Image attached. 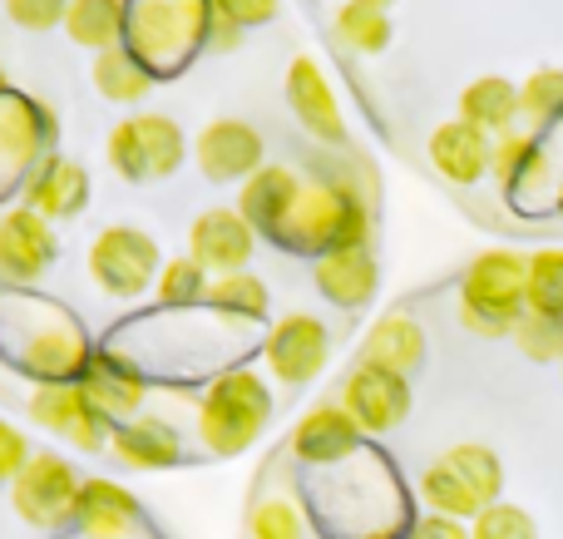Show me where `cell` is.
<instances>
[{
  "instance_id": "obj_33",
  "label": "cell",
  "mask_w": 563,
  "mask_h": 539,
  "mask_svg": "<svg viewBox=\"0 0 563 539\" xmlns=\"http://www.w3.org/2000/svg\"><path fill=\"white\" fill-rule=\"evenodd\" d=\"M519 119L529 124V134H544V129L563 124V69L544 65L519 85Z\"/></svg>"
},
{
  "instance_id": "obj_16",
  "label": "cell",
  "mask_w": 563,
  "mask_h": 539,
  "mask_svg": "<svg viewBox=\"0 0 563 539\" xmlns=\"http://www.w3.org/2000/svg\"><path fill=\"white\" fill-rule=\"evenodd\" d=\"M291 455L311 471H331V465H346L351 455L366 451V436L361 426L346 416L341 402H327V406H311L297 426H291Z\"/></svg>"
},
{
  "instance_id": "obj_5",
  "label": "cell",
  "mask_w": 563,
  "mask_h": 539,
  "mask_svg": "<svg viewBox=\"0 0 563 539\" xmlns=\"http://www.w3.org/2000/svg\"><path fill=\"white\" fill-rule=\"evenodd\" d=\"M104 158L124 184H164L184 168L188 158V134L178 129V119L154 114V109H134L129 119H119L104 139Z\"/></svg>"
},
{
  "instance_id": "obj_40",
  "label": "cell",
  "mask_w": 563,
  "mask_h": 539,
  "mask_svg": "<svg viewBox=\"0 0 563 539\" xmlns=\"http://www.w3.org/2000/svg\"><path fill=\"white\" fill-rule=\"evenodd\" d=\"M30 455H35L30 451V436L0 416V485H15V475L30 465Z\"/></svg>"
},
{
  "instance_id": "obj_2",
  "label": "cell",
  "mask_w": 563,
  "mask_h": 539,
  "mask_svg": "<svg viewBox=\"0 0 563 539\" xmlns=\"http://www.w3.org/2000/svg\"><path fill=\"white\" fill-rule=\"evenodd\" d=\"M267 421H273V386L253 366L218 372L213 386L203 392V402H198V441L213 455H223V461L253 451L263 441Z\"/></svg>"
},
{
  "instance_id": "obj_34",
  "label": "cell",
  "mask_w": 563,
  "mask_h": 539,
  "mask_svg": "<svg viewBox=\"0 0 563 539\" xmlns=\"http://www.w3.org/2000/svg\"><path fill=\"white\" fill-rule=\"evenodd\" d=\"M208 283H213V277H208L203 267L184 253V257H174V263H164L154 293H158V302H164L168 312H194V307L208 302Z\"/></svg>"
},
{
  "instance_id": "obj_8",
  "label": "cell",
  "mask_w": 563,
  "mask_h": 539,
  "mask_svg": "<svg viewBox=\"0 0 563 539\" xmlns=\"http://www.w3.org/2000/svg\"><path fill=\"white\" fill-rule=\"evenodd\" d=\"M79 485L85 481L75 475V465H69L65 455L35 451L25 471L15 475V485H10V505H15V515L25 525H35V530H65V525H75Z\"/></svg>"
},
{
  "instance_id": "obj_1",
  "label": "cell",
  "mask_w": 563,
  "mask_h": 539,
  "mask_svg": "<svg viewBox=\"0 0 563 539\" xmlns=\"http://www.w3.org/2000/svg\"><path fill=\"white\" fill-rule=\"evenodd\" d=\"M273 248L311 263L341 248H371V194L361 174L327 168L317 178H301V194L273 233Z\"/></svg>"
},
{
  "instance_id": "obj_17",
  "label": "cell",
  "mask_w": 563,
  "mask_h": 539,
  "mask_svg": "<svg viewBox=\"0 0 563 539\" xmlns=\"http://www.w3.org/2000/svg\"><path fill=\"white\" fill-rule=\"evenodd\" d=\"M89 168L79 158H65V154H45L35 164V174L25 178V208L40 213L45 223H65V218H79L89 208Z\"/></svg>"
},
{
  "instance_id": "obj_30",
  "label": "cell",
  "mask_w": 563,
  "mask_h": 539,
  "mask_svg": "<svg viewBox=\"0 0 563 539\" xmlns=\"http://www.w3.org/2000/svg\"><path fill=\"white\" fill-rule=\"evenodd\" d=\"M95 89L109 105H144L148 89H154V75L124 45H114L104 55H95Z\"/></svg>"
},
{
  "instance_id": "obj_6",
  "label": "cell",
  "mask_w": 563,
  "mask_h": 539,
  "mask_svg": "<svg viewBox=\"0 0 563 539\" xmlns=\"http://www.w3.org/2000/svg\"><path fill=\"white\" fill-rule=\"evenodd\" d=\"M30 307H35V327H25V337L10 346L15 372L35 376L40 386L79 382L85 366H89V356H95V346H89L79 317H69L65 307H55V302H40V297Z\"/></svg>"
},
{
  "instance_id": "obj_27",
  "label": "cell",
  "mask_w": 563,
  "mask_h": 539,
  "mask_svg": "<svg viewBox=\"0 0 563 539\" xmlns=\"http://www.w3.org/2000/svg\"><path fill=\"white\" fill-rule=\"evenodd\" d=\"M124 25H129V0H69L65 10V35L79 50H114L124 45Z\"/></svg>"
},
{
  "instance_id": "obj_31",
  "label": "cell",
  "mask_w": 563,
  "mask_h": 539,
  "mask_svg": "<svg viewBox=\"0 0 563 539\" xmlns=\"http://www.w3.org/2000/svg\"><path fill=\"white\" fill-rule=\"evenodd\" d=\"M420 501L430 505V515H450V520H475L485 505H479V495L470 491L465 481H460L455 471H450L445 461H430L426 471H420Z\"/></svg>"
},
{
  "instance_id": "obj_18",
  "label": "cell",
  "mask_w": 563,
  "mask_h": 539,
  "mask_svg": "<svg viewBox=\"0 0 563 539\" xmlns=\"http://www.w3.org/2000/svg\"><path fill=\"white\" fill-rule=\"evenodd\" d=\"M287 105L311 139H321V144H346V119H341L336 89H331L327 69L311 55H297L287 65Z\"/></svg>"
},
{
  "instance_id": "obj_28",
  "label": "cell",
  "mask_w": 563,
  "mask_h": 539,
  "mask_svg": "<svg viewBox=\"0 0 563 539\" xmlns=\"http://www.w3.org/2000/svg\"><path fill=\"white\" fill-rule=\"evenodd\" d=\"M208 307L228 322H263L267 307H273V293L257 273H228L208 283Z\"/></svg>"
},
{
  "instance_id": "obj_42",
  "label": "cell",
  "mask_w": 563,
  "mask_h": 539,
  "mask_svg": "<svg viewBox=\"0 0 563 539\" xmlns=\"http://www.w3.org/2000/svg\"><path fill=\"white\" fill-rule=\"evenodd\" d=\"M406 539H470V525L450 520V515H420V520H410Z\"/></svg>"
},
{
  "instance_id": "obj_21",
  "label": "cell",
  "mask_w": 563,
  "mask_h": 539,
  "mask_svg": "<svg viewBox=\"0 0 563 539\" xmlns=\"http://www.w3.org/2000/svg\"><path fill=\"white\" fill-rule=\"evenodd\" d=\"M109 451L119 455V465L129 471H174L184 461V436L164 421V416H134V421L114 426L109 436Z\"/></svg>"
},
{
  "instance_id": "obj_38",
  "label": "cell",
  "mask_w": 563,
  "mask_h": 539,
  "mask_svg": "<svg viewBox=\"0 0 563 539\" xmlns=\"http://www.w3.org/2000/svg\"><path fill=\"white\" fill-rule=\"evenodd\" d=\"M515 346L529 356V362H563V322L559 317L525 312L515 327Z\"/></svg>"
},
{
  "instance_id": "obj_19",
  "label": "cell",
  "mask_w": 563,
  "mask_h": 539,
  "mask_svg": "<svg viewBox=\"0 0 563 539\" xmlns=\"http://www.w3.org/2000/svg\"><path fill=\"white\" fill-rule=\"evenodd\" d=\"M311 283L341 312H361V307L376 302L380 293V263L371 248H341V253H327L311 263Z\"/></svg>"
},
{
  "instance_id": "obj_32",
  "label": "cell",
  "mask_w": 563,
  "mask_h": 539,
  "mask_svg": "<svg viewBox=\"0 0 563 539\" xmlns=\"http://www.w3.org/2000/svg\"><path fill=\"white\" fill-rule=\"evenodd\" d=\"M440 461L450 465V471L460 475V481L470 485V491L479 495V505H495L499 495H505V461H499L489 446H475V441H465V446H450Z\"/></svg>"
},
{
  "instance_id": "obj_7",
  "label": "cell",
  "mask_w": 563,
  "mask_h": 539,
  "mask_svg": "<svg viewBox=\"0 0 563 539\" xmlns=\"http://www.w3.org/2000/svg\"><path fill=\"white\" fill-rule=\"evenodd\" d=\"M164 273V248L154 233L134 223H109L89 243V277L99 283V293L109 297H144Z\"/></svg>"
},
{
  "instance_id": "obj_26",
  "label": "cell",
  "mask_w": 563,
  "mask_h": 539,
  "mask_svg": "<svg viewBox=\"0 0 563 539\" xmlns=\"http://www.w3.org/2000/svg\"><path fill=\"white\" fill-rule=\"evenodd\" d=\"M489 178H495L509 198H525L534 184H544V178H549V154H544V144H539V134L515 129V134L495 139Z\"/></svg>"
},
{
  "instance_id": "obj_10",
  "label": "cell",
  "mask_w": 563,
  "mask_h": 539,
  "mask_svg": "<svg viewBox=\"0 0 563 539\" xmlns=\"http://www.w3.org/2000/svg\"><path fill=\"white\" fill-rule=\"evenodd\" d=\"M263 362L273 366V376L282 386H307L321 376V366L331 362V332L321 317L311 312H287L273 322V332H267L263 342Z\"/></svg>"
},
{
  "instance_id": "obj_45",
  "label": "cell",
  "mask_w": 563,
  "mask_h": 539,
  "mask_svg": "<svg viewBox=\"0 0 563 539\" xmlns=\"http://www.w3.org/2000/svg\"><path fill=\"white\" fill-rule=\"evenodd\" d=\"M0 95H10V79H5V69H0Z\"/></svg>"
},
{
  "instance_id": "obj_29",
  "label": "cell",
  "mask_w": 563,
  "mask_h": 539,
  "mask_svg": "<svg viewBox=\"0 0 563 539\" xmlns=\"http://www.w3.org/2000/svg\"><path fill=\"white\" fill-rule=\"evenodd\" d=\"M331 30H336V40L346 50H356V55H380V50L390 45V35H396L390 15L380 6H371V0H341Z\"/></svg>"
},
{
  "instance_id": "obj_35",
  "label": "cell",
  "mask_w": 563,
  "mask_h": 539,
  "mask_svg": "<svg viewBox=\"0 0 563 539\" xmlns=\"http://www.w3.org/2000/svg\"><path fill=\"white\" fill-rule=\"evenodd\" d=\"M529 312L563 322V248H544L529 257Z\"/></svg>"
},
{
  "instance_id": "obj_39",
  "label": "cell",
  "mask_w": 563,
  "mask_h": 539,
  "mask_svg": "<svg viewBox=\"0 0 563 539\" xmlns=\"http://www.w3.org/2000/svg\"><path fill=\"white\" fill-rule=\"evenodd\" d=\"M65 10H69V0H5V15L20 30H35V35L65 30Z\"/></svg>"
},
{
  "instance_id": "obj_15",
  "label": "cell",
  "mask_w": 563,
  "mask_h": 539,
  "mask_svg": "<svg viewBox=\"0 0 563 539\" xmlns=\"http://www.w3.org/2000/svg\"><path fill=\"white\" fill-rule=\"evenodd\" d=\"M79 386H85V396H89V402H95L114 426H124V421H134V416H144L148 376H144V366H139L134 356H119L114 346H95V356H89V366H85V376H79Z\"/></svg>"
},
{
  "instance_id": "obj_14",
  "label": "cell",
  "mask_w": 563,
  "mask_h": 539,
  "mask_svg": "<svg viewBox=\"0 0 563 539\" xmlns=\"http://www.w3.org/2000/svg\"><path fill=\"white\" fill-rule=\"evenodd\" d=\"M257 253V233L238 208H203L188 228V257L203 267L208 277H228V273H247Z\"/></svg>"
},
{
  "instance_id": "obj_36",
  "label": "cell",
  "mask_w": 563,
  "mask_h": 539,
  "mask_svg": "<svg viewBox=\"0 0 563 539\" xmlns=\"http://www.w3.org/2000/svg\"><path fill=\"white\" fill-rule=\"evenodd\" d=\"M247 539H307V520L287 495H263L247 515Z\"/></svg>"
},
{
  "instance_id": "obj_3",
  "label": "cell",
  "mask_w": 563,
  "mask_h": 539,
  "mask_svg": "<svg viewBox=\"0 0 563 539\" xmlns=\"http://www.w3.org/2000/svg\"><path fill=\"white\" fill-rule=\"evenodd\" d=\"M208 15H213L208 0H129L124 50L154 79L178 75L203 50Z\"/></svg>"
},
{
  "instance_id": "obj_46",
  "label": "cell",
  "mask_w": 563,
  "mask_h": 539,
  "mask_svg": "<svg viewBox=\"0 0 563 539\" xmlns=\"http://www.w3.org/2000/svg\"><path fill=\"white\" fill-rule=\"evenodd\" d=\"M371 6H380V10H386V6H396V0H371Z\"/></svg>"
},
{
  "instance_id": "obj_22",
  "label": "cell",
  "mask_w": 563,
  "mask_h": 539,
  "mask_svg": "<svg viewBox=\"0 0 563 539\" xmlns=\"http://www.w3.org/2000/svg\"><path fill=\"white\" fill-rule=\"evenodd\" d=\"M297 194H301V174H297V168L263 164L243 188H238V213L253 223L257 238H267V243H273L282 218H287L291 204H297Z\"/></svg>"
},
{
  "instance_id": "obj_25",
  "label": "cell",
  "mask_w": 563,
  "mask_h": 539,
  "mask_svg": "<svg viewBox=\"0 0 563 539\" xmlns=\"http://www.w3.org/2000/svg\"><path fill=\"white\" fill-rule=\"evenodd\" d=\"M460 119L475 124L479 134L505 139L519 124V85L505 75H479L460 89Z\"/></svg>"
},
{
  "instance_id": "obj_9",
  "label": "cell",
  "mask_w": 563,
  "mask_h": 539,
  "mask_svg": "<svg viewBox=\"0 0 563 539\" xmlns=\"http://www.w3.org/2000/svg\"><path fill=\"white\" fill-rule=\"evenodd\" d=\"M25 416L40 426V431L59 436L65 446H75V451H85V455L109 451V436H114V421L89 402L79 382L35 386V392L25 396Z\"/></svg>"
},
{
  "instance_id": "obj_24",
  "label": "cell",
  "mask_w": 563,
  "mask_h": 539,
  "mask_svg": "<svg viewBox=\"0 0 563 539\" xmlns=\"http://www.w3.org/2000/svg\"><path fill=\"white\" fill-rule=\"evenodd\" d=\"M75 530L85 539H129L139 530V501L114 481H85L75 505Z\"/></svg>"
},
{
  "instance_id": "obj_43",
  "label": "cell",
  "mask_w": 563,
  "mask_h": 539,
  "mask_svg": "<svg viewBox=\"0 0 563 539\" xmlns=\"http://www.w3.org/2000/svg\"><path fill=\"white\" fill-rule=\"evenodd\" d=\"M554 208H559V218H563V184L554 188Z\"/></svg>"
},
{
  "instance_id": "obj_37",
  "label": "cell",
  "mask_w": 563,
  "mask_h": 539,
  "mask_svg": "<svg viewBox=\"0 0 563 539\" xmlns=\"http://www.w3.org/2000/svg\"><path fill=\"white\" fill-rule=\"evenodd\" d=\"M470 539H539V525H534V515L519 510V505L495 501L470 520Z\"/></svg>"
},
{
  "instance_id": "obj_23",
  "label": "cell",
  "mask_w": 563,
  "mask_h": 539,
  "mask_svg": "<svg viewBox=\"0 0 563 539\" xmlns=\"http://www.w3.org/2000/svg\"><path fill=\"white\" fill-rule=\"evenodd\" d=\"M426 327L410 312H386L380 322H371L366 342H361V362L366 366H386L396 376H416L426 366Z\"/></svg>"
},
{
  "instance_id": "obj_44",
  "label": "cell",
  "mask_w": 563,
  "mask_h": 539,
  "mask_svg": "<svg viewBox=\"0 0 563 539\" xmlns=\"http://www.w3.org/2000/svg\"><path fill=\"white\" fill-rule=\"evenodd\" d=\"M0 352H5V312H0Z\"/></svg>"
},
{
  "instance_id": "obj_13",
  "label": "cell",
  "mask_w": 563,
  "mask_h": 539,
  "mask_svg": "<svg viewBox=\"0 0 563 539\" xmlns=\"http://www.w3.org/2000/svg\"><path fill=\"white\" fill-rule=\"evenodd\" d=\"M55 257H59L55 223L30 213L25 204L0 213V283H10V287L40 283L55 267Z\"/></svg>"
},
{
  "instance_id": "obj_11",
  "label": "cell",
  "mask_w": 563,
  "mask_h": 539,
  "mask_svg": "<svg viewBox=\"0 0 563 539\" xmlns=\"http://www.w3.org/2000/svg\"><path fill=\"white\" fill-rule=\"evenodd\" d=\"M194 164L203 168L208 184L243 188L247 178L267 164V144L247 119H208V124L194 134Z\"/></svg>"
},
{
  "instance_id": "obj_4",
  "label": "cell",
  "mask_w": 563,
  "mask_h": 539,
  "mask_svg": "<svg viewBox=\"0 0 563 539\" xmlns=\"http://www.w3.org/2000/svg\"><path fill=\"white\" fill-rule=\"evenodd\" d=\"M529 312V257L519 253H479L460 277V322L475 337H515L519 317Z\"/></svg>"
},
{
  "instance_id": "obj_20",
  "label": "cell",
  "mask_w": 563,
  "mask_h": 539,
  "mask_svg": "<svg viewBox=\"0 0 563 539\" xmlns=\"http://www.w3.org/2000/svg\"><path fill=\"white\" fill-rule=\"evenodd\" d=\"M430 168H435L445 184L455 188H470L479 184V178L489 174V158H495V139L479 134L475 124H465V119H445V124L430 129Z\"/></svg>"
},
{
  "instance_id": "obj_12",
  "label": "cell",
  "mask_w": 563,
  "mask_h": 539,
  "mask_svg": "<svg viewBox=\"0 0 563 539\" xmlns=\"http://www.w3.org/2000/svg\"><path fill=\"white\" fill-rule=\"evenodd\" d=\"M341 406L361 426V436H390L410 416V376L356 362L341 382Z\"/></svg>"
},
{
  "instance_id": "obj_41",
  "label": "cell",
  "mask_w": 563,
  "mask_h": 539,
  "mask_svg": "<svg viewBox=\"0 0 563 539\" xmlns=\"http://www.w3.org/2000/svg\"><path fill=\"white\" fill-rule=\"evenodd\" d=\"M208 6H213L218 15H228L233 25H243V30H257L277 15V0H208Z\"/></svg>"
}]
</instances>
